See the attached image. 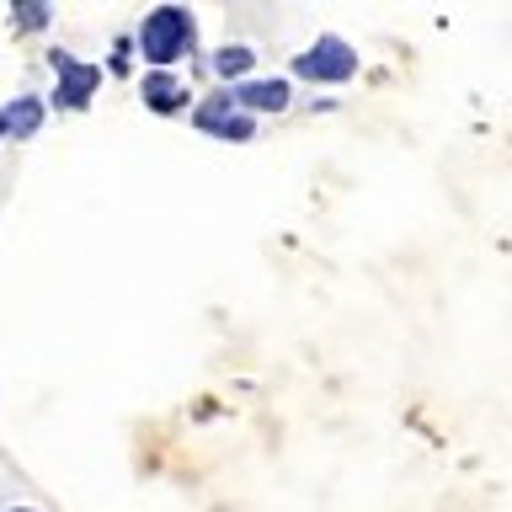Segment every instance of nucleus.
I'll use <instances>...</instances> for the list:
<instances>
[{"instance_id":"6e6552de","label":"nucleus","mask_w":512,"mask_h":512,"mask_svg":"<svg viewBox=\"0 0 512 512\" xmlns=\"http://www.w3.org/2000/svg\"><path fill=\"white\" fill-rule=\"evenodd\" d=\"M251 64H256V48H251V43L214 48V75H219V80H235V86H240V75H246Z\"/></svg>"},{"instance_id":"9d476101","label":"nucleus","mask_w":512,"mask_h":512,"mask_svg":"<svg viewBox=\"0 0 512 512\" xmlns=\"http://www.w3.org/2000/svg\"><path fill=\"white\" fill-rule=\"evenodd\" d=\"M6 512H38V507H6Z\"/></svg>"},{"instance_id":"f257e3e1","label":"nucleus","mask_w":512,"mask_h":512,"mask_svg":"<svg viewBox=\"0 0 512 512\" xmlns=\"http://www.w3.org/2000/svg\"><path fill=\"white\" fill-rule=\"evenodd\" d=\"M134 43H139V54L150 59L155 70H171L176 59L192 54V43H198V22H192L187 6H155V11L139 22Z\"/></svg>"},{"instance_id":"39448f33","label":"nucleus","mask_w":512,"mask_h":512,"mask_svg":"<svg viewBox=\"0 0 512 512\" xmlns=\"http://www.w3.org/2000/svg\"><path fill=\"white\" fill-rule=\"evenodd\" d=\"M235 96V107L240 112H251V118H262V112H288V102H294V86L278 75H267V80H240V86H230Z\"/></svg>"},{"instance_id":"1a4fd4ad","label":"nucleus","mask_w":512,"mask_h":512,"mask_svg":"<svg viewBox=\"0 0 512 512\" xmlns=\"http://www.w3.org/2000/svg\"><path fill=\"white\" fill-rule=\"evenodd\" d=\"M48 6H16V27H48Z\"/></svg>"},{"instance_id":"0eeeda50","label":"nucleus","mask_w":512,"mask_h":512,"mask_svg":"<svg viewBox=\"0 0 512 512\" xmlns=\"http://www.w3.org/2000/svg\"><path fill=\"white\" fill-rule=\"evenodd\" d=\"M38 128H43V96H11V102L0 107V134L32 139Z\"/></svg>"},{"instance_id":"f03ea898","label":"nucleus","mask_w":512,"mask_h":512,"mask_svg":"<svg viewBox=\"0 0 512 512\" xmlns=\"http://www.w3.org/2000/svg\"><path fill=\"white\" fill-rule=\"evenodd\" d=\"M288 70L299 80H310V86H347V80L358 75V54H352V43H342V38H320V43L304 48V54H294Z\"/></svg>"},{"instance_id":"7ed1b4c3","label":"nucleus","mask_w":512,"mask_h":512,"mask_svg":"<svg viewBox=\"0 0 512 512\" xmlns=\"http://www.w3.org/2000/svg\"><path fill=\"white\" fill-rule=\"evenodd\" d=\"M192 123H198V134H208V139H230V144L256 139V118L235 107L230 91H214V96H208V102L192 112Z\"/></svg>"},{"instance_id":"423d86ee","label":"nucleus","mask_w":512,"mask_h":512,"mask_svg":"<svg viewBox=\"0 0 512 512\" xmlns=\"http://www.w3.org/2000/svg\"><path fill=\"white\" fill-rule=\"evenodd\" d=\"M139 96H144L150 112H187V86L171 70H150L139 80Z\"/></svg>"},{"instance_id":"20e7f679","label":"nucleus","mask_w":512,"mask_h":512,"mask_svg":"<svg viewBox=\"0 0 512 512\" xmlns=\"http://www.w3.org/2000/svg\"><path fill=\"white\" fill-rule=\"evenodd\" d=\"M48 64H54V75H59V91H54V102L59 107H91V96H96V80H102V70L86 59H75L70 48H48Z\"/></svg>"}]
</instances>
